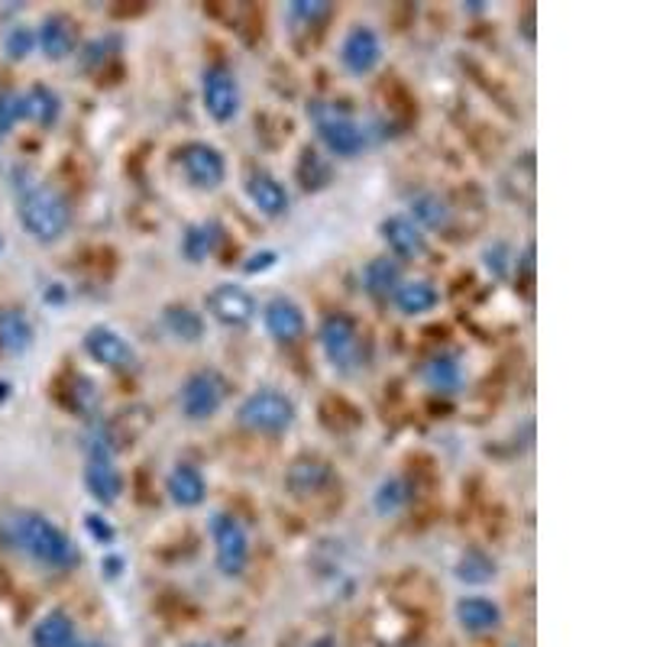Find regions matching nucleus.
Here are the masks:
<instances>
[{
    "mask_svg": "<svg viewBox=\"0 0 647 647\" xmlns=\"http://www.w3.org/2000/svg\"><path fill=\"white\" fill-rule=\"evenodd\" d=\"M331 482H334V467L321 457H298L285 470V489L302 499L331 489Z\"/></svg>",
    "mask_w": 647,
    "mask_h": 647,
    "instance_id": "nucleus-16",
    "label": "nucleus"
},
{
    "mask_svg": "<svg viewBox=\"0 0 647 647\" xmlns=\"http://www.w3.org/2000/svg\"><path fill=\"white\" fill-rule=\"evenodd\" d=\"M202 101L210 120L217 124H231L243 107V95H239V81L227 66H207L202 75Z\"/></svg>",
    "mask_w": 647,
    "mask_h": 647,
    "instance_id": "nucleus-10",
    "label": "nucleus"
},
{
    "mask_svg": "<svg viewBox=\"0 0 647 647\" xmlns=\"http://www.w3.org/2000/svg\"><path fill=\"white\" fill-rule=\"evenodd\" d=\"M33 346V324L17 307H0V350L3 353H27Z\"/></svg>",
    "mask_w": 647,
    "mask_h": 647,
    "instance_id": "nucleus-26",
    "label": "nucleus"
},
{
    "mask_svg": "<svg viewBox=\"0 0 647 647\" xmlns=\"http://www.w3.org/2000/svg\"><path fill=\"white\" fill-rule=\"evenodd\" d=\"M85 489L95 502L101 506H114L124 492V477L114 463L110 443L104 434H95L88 443V457H85Z\"/></svg>",
    "mask_w": 647,
    "mask_h": 647,
    "instance_id": "nucleus-8",
    "label": "nucleus"
},
{
    "mask_svg": "<svg viewBox=\"0 0 647 647\" xmlns=\"http://www.w3.org/2000/svg\"><path fill=\"white\" fill-rule=\"evenodd\" d=\"M482 263H486V269L496 275V278H506V275L511 273V246L509 243H492V246H486Z\"/></svg>",
    "mask_w": 647,
    "mask_h": 647,
    "instance_id": "nucleus-36",
    "label": "nucleus"
},
{
    "mask_svg": "<svg viewBox=\"0 0 647 647\" xmlns=\"http://www.w3.org/2000/svg\"><path fill=\"white\" fill-rule=\"evenodd\" d=\"M75 641H78L75 621L62 609H52V612L42 615L33 625V631H30V645L33 647H71Z\"/></svg>",
    "mask_w": 647,
    "mask_h": 647,
    "instance_id": "nucleus-25",
    "label": "nucleus"
},
{
    "mask_svg": "<svg viewBox=\"0 0 647 647\" xmlns=\"http://www.w3.org/2000/svg\"><path fill=\"white\" fill-rule=\"evenodd\" d=\"M263 324H266L269 337L278 343H295L298 337H305L307 327L302 305L285 298V295H278V298H273L269 305L263 307Z\"/></svg>",
    "mask_w": 647,
    "mask_h": 647,
    "instance_id": "nucleus-17",
    "label": "nucleus"
},
{
    "mask_svg": "<svg viewBox=\"0 0 647 647\" xmlns=\"http://www.w3.org/2000/svg\"><path fill=\"white\" fill-rule=\"evenodd\" d=\"M243 192L249 195V202L259 207V214H266V217H285L288 214V205H292L288 188L263 166H253V169L243 171Z\"/></svg>",
    "mask_w": 647,
    "mask_h": 647,
    "instance_id": "nucleus-14",
    "label": "nucleus"
},
{
    "mask_svg": "<svg viewBox=\"0 0 647 647\" xmlns=\"http://www.w3.org/2000/svg\"><path fill=\"white\" fill-rule=\"evenodd\" d=\"M307 647H337V641L334 638H317V641H311Z\"/></svg>",
    "mask_w": 647,
    "mask_h": 647,
    "instance_id": "nucleus-40",
    "label": "nucleus"
},
{
    "mask_svg": "<svg viewBox=\"0 0 647 647\" xmlns=\"http://www.w3.org/2000/svg\"><path fill=\"white\" fill-rule=\"evenodd\" d=\"M382 59V36L373 27H353L343 36L341 42V62L343 69L353 75H370Z\"/></svg>",
    "mask_w": 647,
    "mask_h": 647,
    "instance_id": "nucleus-15",
    "label": "nucleus"
},
{
    "mask_svg": "<svg viewBox=\"0 0 647 647\" xmlns=\"http://www.w3.org/2000/svg\"><path fill=\"white\" fill-rule=\"evenodd\" d=\"M295 402L278 392V389H256L253 395H246L239 402L237 421L243 428L256 431V434H269V438H278L285 434L292 424H295Z\"/></svg>",
    "mask_w": 647,
    "mask_h": 647,
    "instance_id": "nucleus-3",
    "label": "nucleus"
},
{
    "mask_svg": "<svg viewBox=\"0 0 647 647\" xmlns=\"http://www.w3.org/2000/svg\"><path fill=\"white\" fill-rule=\"evenodd\" d=\"M411 502V486L405 479L392 477L385 479L373 496V506L379 514H399L402 509H409Z\"/></svg>",
    "mask_w": 647,
    "mask_h": 647,
    "instance_id": "nucleus-30",
    "label": "nucleus"
},
{
    "mask_svg": "<svg viewBox=\"0 0 647 647\" xmlns=\"http://www.w3.org/2000/svg\"><path fill=\"white\" fill-rule=\"evenodd\" d=\"M163 327L169 331L175 341L182 343H202L207 334V321L202 317V311H195L192 305H175L163 307Z\"/></svg>",
    "mask_w": 647,
    "mask_h": 647,
    "instance_id": "nucleus-24",
    "label": "nucleus"
},
{
    "mask_svg": "<svg viewBox=\"0 0 647 647\" xmlns=\"http://www.w3.org/2000/svg\"><path fill=\"white\" fill-rule=\"evenodd\" d=\"M311 114H314L317 137H321L327 153L343 156V159H353V156H360V153L370 146V137H366L363 124L353 120V117H350L346 110H341V107H334V104H324V107L314 104Z\"/></svg>",
    "mask_w": 647,
    "mask_h": 647,
    "instance_id": "nucleus-4",
    "label": "nucleus"
},
{
    "mask_svg": "<svg viewBox=\"0 0 647 647\" xmlns=\"http://www.w3.org/2000/svg\"><path fill=\"white\" fill-rule=\"evenodd\" d=\"M117 52V39L114 36H101V39H91L88 46H85V52H81V69L91 71V69H101L104 62L110 59Z\"/></svg>",
    "mask_w": 647,
    "mask_h": 647,
    "instance_id": "nucleus-35",
    "label": "nucleus"
},
{
    "mask_svg": "<svg viewBox=\"0 0 647 647\" xmlns=\"http://www.w3.org/2000/svg\"><path fill=\"white\" fill-rule=\"evenodd\" d=\"M207 311L224 327H246L256 317L259 305H256L253 292H246L243 285L224 282V285H217V288L207 292Z\"/></svg>",
    "mask_w": 647,
    "mask_h": 647,
    "instance_id": "nucleus-11",
    "label": "nucleus"
},
{
    "mask_svg": "<svg viewBox=\"0 0 647 647\" xmlns=\"http://www.w3.org/2000/svg\"><path fill=\"white\" fill-rule=\"evenodd\" d=\"M363 285H366L370 298H375V302L392 298L395 288L402 285V263L392 259V256H375L363 266Z\"/></svg>",
    "mask_w": 647,
    "mask_h": 647,
    "instance_id": "nucleus-22",
    "label": "nucleus"
},
{
    "mask_svg": "<svg viewBox=\"0 0 647 647\" xmlns=\"http://www.w3.org/2000/svg\"><path fill=\"white\" fill-rule=\"evenodd\" d=\"M17 214L23 231L39 243H56L69 231L71 207L69 202L42 182H30L20 188V202H17Z\"/></svg>",
    "mask_w": 647,
    "mask_h": 647,
    "instance_id": "nucleus-2",
    "label": "nucleus"
},
{
    "mask_svg": "<svg viewBox=\"0 0 647 647\" xmlns=\"http://www.w3.org/2000/svg\"><path fill=\"white\" fill-rule=\"evenodd\" d=\"M411 220L421 227V231H441L443 224L450 220V205L443 202L438 192H418L411 195Z\"/></svg>",
    "mask_w": 647,
    "mask_h": 647,
    "instance_id": "nucleus-28",
    "label": "nucleus"
},
{
    "mask_svg": "<svg viewBox=\"0 0 647 647\" xmlns=\"http://www.w3.org/2000/svg\"><path fill=\"white\" fill-rule=\"evenodd\" d=\"M295 175H298V182L305 185L307 192H317L331 182V166L324 163V156L314 146H307L302 159H298V166H295Z\"/></svg>",
    "mask_w": 647,
    "mask_h": 647,
    "instance_id": "nucleus-32",
    "label": "nucleus"
},
{
    "mask_svg": "<svg viewBox=\"0 0 647 647\" xmlns=\"http://www.w3.org/2000/svg\"><path fill=\"white\" fill-rule=\"evenodd\" d=\"M317 341L321 350L327 353V360L350 373L363 363V334H360V324L346 314H327L321 321V331H317Z\"/></svg>",
    "mask_w": 647,
    "mask_h": 647,
    "instance_id": "nucleus-6",
    "label": "nucleus"
},
{
    "mask_svg": "<svg viewBox=\"0 0 647 647\" xmlns=\"http://www.w3.org/2000/svg\"><path fill=\"white\" fill-rule=\"evenodd\" d=\"M81 346L95 363H101L107 370H130L137 363V353H134L130 341L117 327H107V324L88 327L81 337Z\"/></svg>",
    "mask_w": 647,
    "mask_h": 647,
    "instance_id": "nucleus-12",
    "label": "nucleus"
},
{
    "mask_svg": "<svg viewBox=\"0 0 647 647\" xmlns=\"http://www.w3.org/2000/svg\"><path fill=\"white\" fill-rule=\"evenodd\" d=\"M3 541L7 547L27 553L33 563H42L49 570H69L78 563V547L69 535L52 525L39 511H13L3 518Z\"/></svg>",
    "mask_w": 647,
    "mask_h": 647,
    "instance_id": "nucleus-1",
    "label": "nucleus"
},
{
    "mask_svg": "<svg viewBox=\"0 0 647 647\" xmlns=\"http://www.w3.org/2000/svg\"><path fill=\"white\" fill-rule=\"evenodd\" d=\"M20 120H27L23 91L3 88V91H0V137H3V134H10Z\"/></svg>",
    "mask_w": 647,
    "mask_h": 647,
    "instance_id": "nucleus-34",
    "label": "nucleus"
},
{
    "mask_svg": "<svg viewBox=\"0 0 647 647\" xmlns=\"http://www.w3.org/2000/svg\"><path fill=\"white\" fill-rule=\"evenodd\" d=\"M36 46H39V52L49 62L69 59V56H75V49H78V23L71 20L69 13H62V10L46 13L39 20V27H36Z\"/></svg>",
    "mask_w": 647,
    "mask_h": 647,
    "instance_id": "nucleus-13",
    "label": "nucleus"
},
{
    "mask_svg": "<svg viewBox=\"0 0 647 647\" xmlns=\"http://www.w3.org/2000/svg\"><path fill=\"white\" fill-rule=\"evenodd\" d=\"M379 234L392 249V259H411L424 249V231L411 220L409 214H392L382 220Z\"/></svg>",
    "mask_w": 647,
    "mask_h": 647,
    "instance_id": "nucleus-18",
    "label": "nucleus"
},
{
    "mask_svg": "<svg viewBox=\"0 0 647 647\" xmlns=\"http://www.w3.org/2000/svg\"><path fill=\"white\" fill-rule=\"evenodd\" d=\"M275 259H278V256H275V253H269V249H263V253H256V256H253V259H246V263H243V273H263V269H269V266H275Z\"/></svg>",
    "mask_w": 647,
    "mask_h": 647,
    "instance_id": "nucleus-39",
    "label": "nucleus"
},
{
    "mask_svg": "<svg viewBox=\"0 0 647 647\" xmlns=\"http://www.w3.org/2000/svg\"><path fill=\"white\" fill-rule=\"evenodd\" d=\"M85 525H88V531H91L101 545H110V541H114V528L104 521L101 514H88V521H85Z\"/></svg>",
    "mask_w": 647,
    "mask_h": 647,
    "instance_id": "nucleus-38",
    "label": "nucleus"
},
{
    "mask_svg": "<svg viewBox=\"0 0 647 647\" xmlns=\"http://www.w3.org/2000/svg\"><path fill=\"white\" fill-rule=\"evenodd\" d=\"M392 305L399 307L402 314H428V311L441 305V292L428 278H402V285L392 295Z\"/></svg>",
    "mask_w": 647,
    "mask_h": 647,
    "instance_id": "nucleus-23",
    "label": "nucleus"
},
{
    "mask_svg": "<svg viewBox=\"0 0 647 647\" xmlns=\"http://www.w3.org/2000/svg\"><path fill=\"white\" fill-rule=\"evenodd\" d=\"M496 577H499L496 560H492L486 550H479V547H470V550L457 560V579H463L467 586H489Z\"/></svg>",
    "mask_w": 647,
    "mask_h": 647,
    "instance_id": "nucleus-29",
    "label": "nucleus"
},
{
    "mask_svg": "<svg viewBox=\"0 0 647 647\" xmlns=\"http://www.w3.org/2000/svg\"><path fill=\"white\" fill-rule=\"evenodd\" d=\"M169 499L178 509H195L207 499V479L195 463H178L169 473Z\"/></svg>",
    "mask_w": 647,
    "mask_h": 647,
    "instance_id": "nucleus-21",
    "label": "nucleus"
},
{
    "mask_svg": "<svg viewBox=\"0 0 647 647\" xmlns=\"http://www.w3.org/2000/svg\"><path fill=\"white\" fill-rule=\"evenodd\" d=\"M207 531H210V541H214L217 570L224 577H239L246 570V560H249V538H246L243 525L227 511H214L210 521H207Z\"/></svg>",
    "mask_w": 647,
    "mask_h": 647,
    "instance_id": "nucleus-5",
    "label": "nucleus"
},
{
    "mask_svg": "<svg viewBox=\"0 0 647 647\" xmlns=\"http://www.w3.org/2000/svg\"><path fill=\"white\" fill-rule=\"evenodd\" d=\"M188 647H214V645H188Z\"/></svg>",
    "mask_w": 647,
    "mask_h": 647,
    "instance_id": "nucleus-42",
    "label": "nucleus"
},
{
    "mask_svg": "<svg viewBox=\"0 0 647 647\" xmlns=\"http://www.w3.org/2000/svg\"><path fill=\"white\" fill-rule=\"evenodd\" d=\"M217 243V224H192L182 237V253L188 263H205Z\"/></svg>",
    "mask_w": 647,
    "mask_h": 647,
    "instance_id": "nucleus-31",
    "label": "nucleus"
},
{
    "mask_svg": "<svg viewBox=\"0 0 647 647\" xmlns=\"http://www.w3.org/2000/svg\"><path fill=\"white\" fill-rule=\"evenodd\" d=\"M33 49H36L33 27H27V23H13V27L3 33V52H7V59L20 62V59H27Z\"/></svg>",
    "mask_w": 647,
    "mask_h": 647,
    "instance_id": "nucleus-33",
    "label": "nucleus"
},
{
    "mask_svg": "<svg viewBox=\"0 0 647 647\" xmlns=\"http://www.w3.org/2000/svg\"><path fill=\"white\" fill-rule=\"evenodd\" d=\"M421 379L434 392H441V395H457L467 385V370H463L460 356H453V353H434V356L424 360Z\"/></svg>",
    "mask_w": 647,
    "mask_h": 647,
    "instance_id": "nucleus-20",
    "label": "nucleus"
},
{
    "mask_svg": "<svg viewBox=\"0 0 647 647\" xmlns=\"http://www.w3.org/2000/svg\"><path fill=\"white\" fill-rule=\"evenodd\" d=\"M23 107H27V120H33L39 127H52L62 114V98L49 85H33L23 91Z\"/></svg>",
    "mask_w": 647,
    "mask_h": 647,
    "instance_id": "nucleus-27",
    "label": "nucleus"
},
{
    "mask_svg": "<svg viewBox=\"0 0 647 647\" xmlns=\"http://www.w3.org/2000/svg\"><path fill=\"white\" fill-rule=\"evenodd\" d=\"M71 647H107L104 641H75Z\"/></svg>",
    "mask_w": 647,
    "mask_h": 647,
    "instance_id": "nucleus-41",
    "label": "nucleus"
},
{
    "mask_svg": "<svg viewBox=\"0 0 647 647\" xmlns=\"http://www.w3.org/2000/svg\"><path fill=\"white\" fill-rule=\"evenodd\" d=\"M327 13H331V3H305V0H298V3H288V17H292V20H298V23L324 20Z\"/></svg>",
    "mask_w": 647,
    "mask_h": 647,
    "instance_id": "nucleus-37",
    "label": "nucleus"
},
{
    "mask_svg": "<svg viewBox=\"0 0 647 647\" xmlns=\"http://www.w3.org/2000/svg\"><path fill=\"white\" fill-rule=\"evenodd\" d=\"M457 621L467 635H492L502 625V609L486 596H463L457 602Z\"/></svg>",
    "mask_w": 647,
    "mask_h": 647,
    "instance_id": "nucleus-19",
    "label": "nucleus"
},
{
    "mask_svg": "<svg viewBox=\"0 0 647 647\" xmlns=\"http://www.w3.org/2000/svg\"><path fill=\"white\" fill-rule=\"evenodd\" d=\"M224 399H227V382L214 370H195L192 375H185V382L178 389V405L188 421L214 418L217 409L224 405Z\"/></svg>",
    "mask_w": 647,
    "mask_h": 647,
    "instance_id": "nucleus-9",
    "label": "nucleus"
},
{
    "mask_svg": "<svg viewBox=\"0 0 647 647\" xmlns=\"http://www.w3.org/2000/svg\"><path fill=\"white\" fill-rule=\"evenodd\" d=\"M175 166L178 171L195 185V188H205V192H214L224 185L227 178V159L217 146H210L205 139H192L185 146L175 149Z\"/></svg>",
    "mask_w": 647,
    "mask_h": 647,
    "instance_id": "nucleus-7",
    "label": "nucleus"
}]
</instances>
